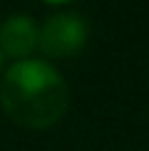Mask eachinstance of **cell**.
<instances>
[{"label":"cell","mask_w":149,"mask_h":151,"mask_svg":"<svg viewBox=\"0 0 149 151\" xmlns=\"http://www.w3.org/2000/svg\"><path fill=\"white\" fill-rule=\"evenodd\" d=\"M0 106L20 127L47 129L65 116L70 106V89L60 72L47 62L20 60L3 77Z\"/></svg>","instance_id":"cell-1"},{"label":"cell","mask_w":149,"mask_h":151,"mask_svg":"<svg viewBox=\"0 0 149 151\" xmlns=\"http://www.w3.org/2000/svg\"><path fill=\"white\" fill-rule=\"evenodd\" d=\"M87 35H90V25L82 15L60 12V15H52L42 25L37 45L50 57H67V55H74L85 47Z\"/></svg>","instance_id":"cell-2"},{"label":"cell","mask_w":149,"mask_h":151,"mask_svg":"<svg viewBox=\"0 0 149 151\" xmlns=\"http://www.w3.org/2000/svg\"><path fill=\"white\" fill-rule=\"evenodd\" d=\"M40 30L30 15H12L0 25V52L10 57H25L37 45Z\"/></svg>","instance_id":"cell-3"},{"label":"cell","mask_w":149,"mask_h":151,"mask_svg":"<svg viewBox=\"0 0 149 151\" xmlns=\"http://www.w3.org/2000/svg\"><path fill=\"white\" fill-rule=\"evenodd\" d=\"M47 3H67V0H47Z\"/></svg>","instance_id":"cell-4"},{"label":"cell","mask_w":149,"mask_h":151,"mask_svg":"<svg viewBox=\"0 0 149 151\" xmlns=\"http://www.w3.org/2000/svg\"><path fill=\"white\" fill-rule=\"evenodd\" d=\"M0 67H3V52H0Z\"/></svg>","instance_id":"cell-5"}]
</instances>
